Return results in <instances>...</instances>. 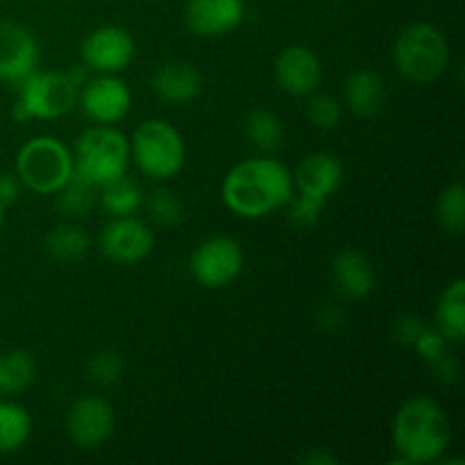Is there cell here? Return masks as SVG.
Returning a JSON list of instances; mask_svg holds the SVG:
<instances>
[{"instance_id": "obj_1", "label": "cell", "mask_w": 465, "mask_h": 465, "mask_svg": "<svg viewBox=\"0 0 465 465\" xmlns=\"http://www.w3.org/2000/svg\"><path fill=\"white\" fill-rule=\"evenodd\" d=\"M293 175L271 157L245 159L223 180V203L241 218H263L286 207L293 198Z\"/></svg>"}, {"instance_id": "obj_2", "label": "cell", "mask_w": 465, "mask_h": 465, "mask_svg": "<svg viewBox=\"0 0 465 465\" xmlns=\"http://www.w3.org/2000/svg\"><path fill=\"white\" fill-rule=\"evenodd\" d=\"M393 443L400 463L439 461L452 443V425L443 409L425 395L409 398L393 425Z\"/></svg>"}, {"instance_id": "obj_3", "label": "cell", "mask_w": 465, "mask_h": 465, "mask_svg": "<svg viewBox=\"0 0 465 465\" xmlns=\"http://www.w3.org/2000/svg\"><path fill=\"white\" fill-rule=\"evenodd\" d=\"M393 62L409 82L430 84L439 80L448 68V41L440 35L439 27L430 23H411L395 39Z\"/></svg>"}, {"instance_id": "obj_4", "label": "cell", "mask_w": 465, "mask_h": 465, "mask_svg": "<svg viewBox=\"0 0 465 465\" xmlns=\"http://www.w3.org/2000/svg\"><path fill=\"white\" fill-rule=\"evenodd\" d=\"M130 141L112 125H95L82 132L73 148V171L103 186L127 173Z\"/></svg>"}, {"instance_id": "obj_5", "label": "cell", "mask_w": 465, "mask_h": 465, "mask_svg": "<svg viewBox=\"0 0 465 465\" xmlns=\"http://www.w3.org/2000/svg\"><path fill=\"white\" fill-rule=\"evenodd\" d=\"M130 157L153 180H171L182 171L186 145L175 125L162 118L143 121L130 141Z\"/></svg>"}, {"instance_id": "obj_6", "label": "cell", "mask_w": 465, "mask_h": 465, "mask_svg": "<svg viewBox=\"0 0 465 465\" xmlns=\"http://www.w3.org/2000/svg\"><path fill=\"white\" fill-rule=\"evenodd\" d=\"M16 175L35 193H57L73 175V153L54 136H35L18 150Z\"/></svg>"}, {"instance_id": "obj_7", "label": "cell", "mask_w": 465, "mask_h": 465, "mask_svg": "<svg viewBox=\"0 0 465 465\" xmlns=\"http://www.w3.org/2000/svg\"><path fill=\"white\" fill-rule=\"evenodd\" d=\"M80 98V84L66 73H30L18 82V103L14 104V121L25 123L30 118H62L71 112Z\"/></svg>"}, {"instance_id": "obj_8", "label": "cell", "mask_w": 465, "mask_h": 465, "mask_svg": "<svg viewBox=\"0 0 465 465\" xmlns=\"http://www.w3.org/2000/svg\"><path fill=\"white\" fill-rule=\"evenodd\" d=\"M245 263L243 248L230 236H213L203 241L191 254V275L204 289H223L241 275Z\"/></svg>"}, {"instance_id": "obj_9", "label": "cell", "mask_w": 465, "mask_h": 465, "mask_svg": "<svg viewBox=\"0 0 465 465\" xmlns=\"http://www.w3.org/2000/svg\"><path fill=\"white\" fill-rule=\"evenodd\" d=\"M82 64L103 75H114L134 59V39L125 27L103 25L80 44Z\"/></svg>"}, {"instance_id": "obj_10", "label": "cell", "mask_w": 465, "mask_h": 465, "mask_svg": "<svg viewBox=\"0 0 465 465\" xmlns=\"http://www.w3.org/2000/svg\"><path fill=\"white\" fill-rule=\"evenodd\" d=\"M100 252L116 263L143 262L154 248V232L141 218L118 216L107 223L100 234Z\"/></svg>"}, {"instance_id": "obj_11", "label": "cell", "mask_w": 465, "mask_h": 465, "mask_svg": "<svg viewBox=\"0 0 465 465\" xmlns=\"http://www.w3.org/2000/svg\"><path fill=\"white\" fill-rule=\"evenodd\" d=\"M114 422H116V416H114L112 404L103 398L89 395V398H80L71 404L66 416V430L77 448L94 450L112 436Z\"/></svg>"}, {"instance_id": "obj_12", "label": "cell", "mask_w": 465, "mask_h": 465, "mask_svg": "<svg viewBox=\"0 0 465 465\" xmlns=\"http://www.w3.org/2000/svg\"><path fill=\"white\" fill-rule=\"evenodd\" d=\"M39 64V44L25 25L0 21V82L18 84Z\"/></svg>"}, {"instance_id": "obj_13", "label": "cell", "mask_w": 465, "mask_h": 465, "mask_svg": "<svg viewBox=\"0 0 465 465\" xmlns=\"http://www.w3.org/2000/svg\"><path fill=\"white\" fill-rule=\"evenodd\" d=\"M77 103L82 104L86 116L98 125H114L123 121L132 107V94L123 80L116 75H100L86 82L80 89Z\"/></svg>"}, {"instance_id": "obj_14", "label": "cell", "mask_w": 465, "mask_h": 465, "mask_svg": "<svg viewBox=\"0 0 465 465\" xmlns=\"http://www.w3.org/2000/svg\"><path fill=\"white\" fill-rule=\"evenodd\" d=\"M245 18V0H186L184 23L198 36L234 32Z\"/></svg>"}, {"instance_id": "obj_15", "label": "cell", "mask_w": 465, "mask_h": 465, "mask_svg": "<svg viewBox=\"0 0 465 465\" xmlns=\"http://www.w3.org/2000/svg\"><path fill=\"white\" fill-rule=\"evenodd\" d=\"M275 80L286 94L312 95L322 80L321 59L304 45H289L275 59Z\"/></svg>"}, {"instance_id": "obj_16", "label": "cell", "mask_w": 465, "mask_h": 465, "mask_svg": "<svg viewBox=\"0 0 465 465\" xmlns=\"http://www.w3.org/2000/svg\"><path fill=\"white\" fill-rule=\"evenodd\" d=\"M331 280L341 298L357 302L368 298L375 289V268L366 254L354 248H345L331 262Z\"/></svg>"}, {"instance_id": "obj_17", "label": "cell", "mask_w": 465, "mask_h": 465, "mask_svg": "<svg viewBox=\"0 0 465 465\" xmlns=\"http://www.w3.org/2000/svg\"><path fill=\"white\" fill-rule=\"evenodd\" d=\"M153 91L168 104H186L203 89V77L198 68L182 59L163 62L153 75Z\"/></svg>"}, {"instance_id": "obj_18", "label": "cell", "mask_w": 465, "mask_h": 465, "mask_svg": "<svg viewBox=\"0 0 465 465\" xmlns=\"http://www.w3.org/2000/svg\"><path fill=\"white\" fill-rule=\"evenodd\" d=\"M343 182V166L330 153H312L300 162L293 175V186L300 193L327 200Z\"/></svg>"}, {"instance_id": "obj_19", "label": "cell", "mask_w": 465, "mask_h": 465, "mask_svg": "<svg viewBox=\"0 0 465 465\" xmlns=\"http://www.w3.org/2000/svg\"><path fill=\"white\" fill-rule=\"evenodd\" d=\"M345 103L350 112L361 118H372L384 109L386 89L384 82L372 71H354L345 80Z\"/></svg>"}, {"instance_id": "obj_20", "label": "cell", "mask_w": 465, "mask_h": 465, "mask_svg": "<svg viewBox=\"0 0 465 465\" xmlns=\"http://www.w3.org/2000/svg\"><path fill=\"white\" fill-rule=\"evenodd\" d=\"M436 330L450 343H461L465 336V282L454 280L443 291L436 307Z\"/></svg>"}, {"instance_id": "obj_21", "label": "cell", "mask_w": 465, "mask_h": 465, "mask_svg": "<svg viewBox=\"0 0 465 465\" xmlns=\"http://www.w3.org/2000/svg\"><path fill=\"white\" fill-rule=\"evenodd\" d=\"M36 363L25 350H9L0 354V398L18 395L35 381Z\"/></svg>"}, {"instance_id": "obj_22", "label": "cell", "mask_w": 465, "mask_h": 465, "mask_svg": "<svg viewBox=\"0 0 465 465\" xmlns=\"http://www.w3.org/2000/svg\"><path fill=\"white\" fill-rule=\"evenodd\" d=\"M32 434V418L25 407L0 400V454L18 452Z\"/></svg>"}, {"instance_id": "obj_23", "label": "cell", "mask_w": 465, "mask_h": 465, "mask_svg": "<svg viewBox=\"0 0 465 465\" xmlns=\"http://www.w3.org/2000/svg\"><path fill=\"white\" fill-rule=\"evenodd\" d=\"M98 184L82 177L80 173L73 171L66 184L57 191V209L66 218H82L91 213V209L98 203Z\"/></svg>"}, {"instance_id": "obj_24", "label": "cell", "mask_w": 465, "mask_h": 465, "mask_svg": "<svg viewBox=\"0 0 465 465\" xmlns=\"http://www.w3.org/2000/svg\"><path fill=\"white\" fill-rule=\"evenodd\" d=\"M100 189H103V193L98 195L100 204H103L104 212L114 218L132 216V213L141 207V203H143V193H141L139 184L127 180L125 175L118 177V180L107 182V184H103Z\"/></svg>"}, {"instance_id": "obj_25", "label": "cell", "mask_w": 465, "mask_h": 465, "mask_svg": "<svg viewBox=\"0 0 465 465\" xmlns=\"http://www.w3.org/2000/svg\"><path fill=\"white\" fill-rule=\"evenodd\" d=\"M245 134L254 148L262 153H272L284 141V125L277 114L268 109H252L245 118Z\"/></svg>"}, {"instance_id": "obj_26", "label": "cell", "mask_w": 465, "mask_h": 465, "mask_svg": "<svg viewBox=\"0 0 465 465\" xmlns=\"http://www.w3.org/2000/svg\"><path fill=\"white\" fill-rule=\"evenodd\" d=\"M45 250L57 262H75L89 250V236L77 225H57L45 234Z\"/></svg>"}, {"instance_id": "obj_27", "label": "cell", "mask_w": 465, "mask_h": 465, "mask_svg": "<svg viewBox=\"0 0 465 465\" xmlns=\"http://www.w3.org/2000/svg\"><path fill=\"white\" fill-rule=\"evenodd\" d=\"M436 216L445 232L459 236L465 230V189L463 184H452L440 191L436 203Z\"/></svg>"}, {"instance_id": "obj_28", "label": "cell", "mask_w": 465, "mask_h": 465, "mask_svg": "<svg viewBox=\"0 0 465 465\" xmlns=\"http://www.w3.org/2000/svg\"><path fill=\"white\" fill-rule=\"evenodd\" d=\"M145 207L159 227H175L184 221V204L171 189H154L145 200Z\"/></svg>"}, {"instance_id": "obj_29", "label": "cell", "mask_w": 465, "mask_h": 465, "mask_svg": "<svg viewBox=\"0 0 465 465\" xmlns=\"http://www.w3.org/2000/svg\"><path fill=\"white\" fill-rule=\"evenodd\" d=\"M86 371H89V377L94 384L112 386L123 377V359L114 350H100V352H95L91 357Z\"/></svg>"}, {"instance_id": "obj_30", "label": "cell", "mask_w": 465, "mask_h": 465, "mask_svg": "<svg viewBox=\"0 0 465 465\" xmlns=\"http://www.w3.org/2000/svg\"><path fill=\"white\" fill-rule=\"evenodd\" d=\"M307 118L318 130H331L341 121V104L334 95H313L307 103Z\"/></svg>"}, {"instance_id": "obj_31", "label": "cell", "mask_w": 465, "mask_h": 465, "mask_svg": "<svg viewBox=\"0 0 465 465\" xmlns=\"http://www.w3.org/2000/svg\"><path fill=\"white\" fill-rule=\"evenodd\" d=\"M291 212L289 218L295 227H313L321 218L322 207H325V200L322 198H313V195L300 193L298 198H291Z\"/></svg>"}, {"instance_id": "obj_32", "label": "cell", "mask_w": 465, "mask_h": 465, "mask_svg": "<svg viewBox=\"0 0 465 465\" xmlns=\"http://www.w3.org/2000/svg\"><path fill=\"white\" fill-rule=\"evenodd\" d=\"M413 348H416V352L420 354L422 359H427V361H434L436 357H440V354L448 350V341H445V336L440 334L436 327L434 330L425 327V330H422V334L416 339V343H413Z\"/></svg>"}, {"instance_id": "obj_33", "label": "cell", "mask_w": 465, "mask_h": 465, "mask_svg": "<svg viewBox=\"0 0 465 465\" xmlns=\"http://www.w3.org/2000/svg\"><path fill=\"white\" fill-rule=\"evenodd\" d=\"M425 327H427V325L420 321V318H416V316H404V318H400L398 322H395L393 334H395V339L400 341V343L413 345V343H416L418 336L422 334V330H425Z\"/></svg>"}, {"instance_id": "obj_34", "label": "cell", "mask_w": 465, "mask_h": 465, "mask_svg": "<svg viewBox=\"0 0 465 465\" xmlns=\"http://www.w3.org/2000/svg\"><path fill=\"white\" fill-rule=\"evenodd\" d=\"M431 368H434L436 377H439L440 381H457L459 380V372H461V368H459V361L452 357V354L443 352L440 357H436L434 361H430Z\"/></svg>"}, {"instance_id": "obj_35", "label": "cell", "mask_w": 465, "mask_h": 465, "mask_svg": "<svg viewBox=\"0 0 465 465\" xmlns=\"http://www.w3.org/2000/svg\"><path fill=\"white\" fill-rule=\"evenodd\" d=\"M21 180H18L16 173H0V204L3 207H9L18 200L21 195Z\"/></svg>"}, {"instance_id": "obj_36", "label": "cell", "mask_w": 465, "mask_h": 465, "mask_svg": "<svg viewBox=\"0 0 465 465\" xmlns=\"http://www.w3.org/2000/svg\"><path fill=\"white\" fill-rule=\"evenodd\" d=\"M304 463H312V465H318V463H334V457H330V454H321L318 450H313V452L304 454L302 457Z\"/></svg>"}, {"instance_id": "obj_37", "label": "cell", "mask_w": 465, "mask_h": 465, "mask_svg": "<svg viewBox=\"0 0 465 465\" xmlns=\"http://www.w3.org/2000/svg\"><path fill=\"white\" fill-rule=\"evenodd\" d=\"M5 209L7 207H3V204H0V230H3V225H5Z\"/></svg>"}]
</instances>
